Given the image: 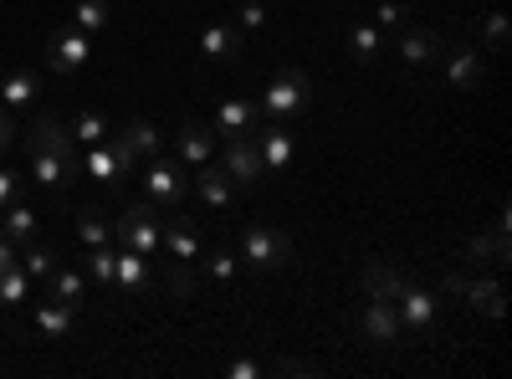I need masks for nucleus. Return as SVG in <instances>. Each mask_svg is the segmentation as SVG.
<instances>
[{"mask_svg":"<svg viewBox=\"0 0 512 379\" xmlns=\"http://www.w3.org/2000/svg\"><path fill=\"white\" fill-rule=\"evenodd\" d=\"M77 144L67 134V123H57L52 113H41L31 123V180L47 190H67L77 180Z\"/></svg>","mask_w":512,"mask_h":379,"instance_id":"f257e3e1","label":"nucleus"},{"mask_svg":"<svg viewBox=\"0 0 512 379\" xmlns=\"http://www.w3.org/2000/svg\"><path fill=\"white\" fill-rule=\"evenodd\" d=\"M113 241L128 246V251H139V257H154V251H164V221H159V210H154L149 200L128 205L123 216L113 221Z\"/></svg>","mask_w":512,"mask_h":379,"instance_id":"f03ea898","label":"nucleus"},{"mask_svg":"<svg viewBox=\"0 0 512 379\" xmlns=\"http://www.w3.org/2000/svg\"><path fill=\"white\" fill-rule=\"evenodd\" d=\"M308 108H313V82L297 72V67H282V72L267 82L262 113H267L272 123H282V118H297V113H308Z\"/></svg>","mask_w":512,"mask_h":379,"instance_id":"7ed1b4c3","label":"nucleus"},{"mask_svg":"<svg viewBox=\"0 0 512 379\" xmlns=\"http://www.w3.org/2000/svg\"><path fill=\"white\" fill-rule=\"evenodd\" d=\"M241 262L251 272H277L292 262V236L277 226H246L241 231Z\"/></svg>","mask_w":512,"mask_h":379,"instance_id":"20e7f679","label":"nucleus"},{"mask_svg":"<svg viewBox=\"0 0 512 379\" xmlns=\"http://www.w3.org/2000/svg\"><path fill=\"white\" fill-rule=\"evenodd\" d=\"M134 149H128L118 134L113 139H103V144H88V149H82L77 154V164H82V170H88L98 185H123L128 175H134Z\"/></svg>","mask_w":512,"mask_h":379,"instance_id":"39448f33","label":"nucleus"},{"mask_svg":"<svg viewBox=\"0 0 512 379\" xmlns=\"http://www.w3.org/2000/svg\"><path fill=\"white\" fill-rule=\"evenodd\" d=\"M190 195V180H185V164L175 159H149V170H144V200L154 210H180Z\"/></svg>","mask_w":512,"mask_h":379,"instance_id":"423d86ee","label":"nucleus"},{"mask_svg":"<svg viewBox=\"0 0 512 379\" xmlns=\"http://www.w3.org/2000/svg\"><path fill=\"white\" fill-rule=\"evenodd\" d=\"M395 313H400V328H405V333H415V339H431L441 303H436V292H425L420 282L405 277V287L395 292Z\"/></svg>","mask_w":512,"mask_h":379,"instance_id":"0eeeda50","label":"nucleus"},{"mask_svg":"<svg viewBox=\"0 0 512 379\" xmlns=\"http://www.w3.org/2000/svg\"><path fill=\"white\" fill-rule=\"evenodd\" d=\"M47 62H52V72H77V67H88V62H93V36L77 31L72 21L57 26L52 41H47Z\"/></svg>","mask_w":512,"mask_h":379,"instance_id":"6e6552de","label":"nucleus"},{"mask_svg":"<svg viewBox=\"0 0 512 379\" xmlns=\"http://www.w3.org/2000/svg\"><path fill=\"white\" fill-rule=\"evenodd\" d=\"M226 159H221V170L236 180V190H256L262 185V154H256V139H221Z\"/></svg>","mask_w":512,"mask_h":379,"instance_id":"1a4fd4ad","label":"nucleus"},{"mask_svg":"<svg viewBox=\"0 0 512 379\" xmlns=\"http://www.w3.org/2000/svg\"><path fill=\"white\" fill-rule=\"evenodd\" d=\"M216 139H256V129H262V108H256L251 98H226L216 108Z\"/></svg>","mask_w":512,"mask_h":379,"instance_id":"9d476101","label":"nucleus"},{"mask_svg":"<svg viewBox=\"0 0 512 379\" xmlns=\"http://www.w3.org/2000/svg\"><path fill=\"white\" fill-rule=\"evenodd\" d=\"M359 328H364V339L374 344V349H390V344H400V313H395V298H369V308H364V318H359Z\"/></svg>","mask_w":512,"mask_h":379,"instance_id":"9b49d317","label":"nucleus"},{"mask_svg":"<svg viewBox=\"0 0 512 379\" xmlns=\"http://www.w3.org/2000/svg\"><path fill=\"white\" fill-rule=\"evenodd\" d=\"M195 200L205 205V210H231V200H236V180L221 170V164H195Z\"/></svg>","mask_w":512,"mask_h":379,"instance_id":"f8f14e48","label":"nucleus"},{"mask_svg":"<svg viewBox=\"0 0 512 379\" xmlns=\"http://www.w3.org/2000/svg\"><path fill=\"white\" fill-rule=\"evenodd\" d=\"M441 62H446V82H451L456 93H477V88H482L487 57H482L477 47H456V52H446Z\"/></svg>","mask_w":512,"mask_h":379,"instance_id":"ddd939ff","label":"nucleus"},{"mask_svg":"<svg viewBox=\"0 0 512 379\" xmlns=\"http://www.w3.org/2000/svg\"><path fill=\"white\" fill-rule=\"evenodd\" d=\"M256 154H262V170H287L292 154H297V134L282 129V123H272V129H256Z\"/></svg>","mask_w":512,"mask_h":379,"instance_id":"4468645a","label":"nucleus"},{"mask_svg":"<svg viewBox=\"0 0 512 379\" xmlns=\"http://www.w3.org/2000/svg\"><path fill=\"white\" fill-rule=\"evenodd\" d=\"M400 57H405L410 67H436V62L446 57V41H441V31L410 26V31H400Z\"/></svg>","mask_w":512,"mask_h":379,"instance_id":"2eb2a0df","label":"nucleus"},{"mask_svg":"<svg viewBox=\"0 0 512 379\" xmlns=\"http://www.w3.org/2000/svg\"><path fill=\"white\" fill-rule=\"evenodd\" d=\"M241 41H246V31H241L236 21H216V26L200 31V57H210V62H236V57H241Z\"/></svg>","mask_w":512,"mask_h":379,"instance_id":"dca6fc26","label":"nucleus"},{"mask_svg":"<svg viewBox=\"0 0 512 379\" xmlns=\"http://www.w3.org/2000/svg\"><path fill=\"white\" fill-rule=\"evenodd\" d=\"M113 287L123 292V298H139V292L149 287V262L139 257V251L113 246Z\"/></svg>","mask_w":512,"mask_h":379,"instance_id":"f3484780","label":"nucleus"},{"mask_svg":"<svg viewBox=\"0 0 512 379\" xmlns=\"http://www.w3.org/2000/svg\"><path fill=\"white\" fill-rule=\"evenodd\" d=\"M164 251H169V257H175V262H200V231H195V221L190 216H169L164 221Z\"/></svg>","mask_w":512,"mask_h":379,"instance_id":"a211bd4d","label":"nucleus"},{"mask_svg":"<svg viewBox=\"0 0 512 379\" xmlns=\"http://www.w3.org/2000/svg\"><path fill=\"white\" fill-rule=\"evenodd\" d=\"M466 257H472L477 267H482V262H487V267H507V262H512L507 221H497V231H487V236H472V241H466Z\"/></svg>","mask_w":512,"mask_h":379,"instance_id":"6ab92c4d","label":"nucleus"},{"mask_svg":"<svg viewBox=\"0 0 512 379\" xmlns=\"http://www.w3.org/2000/svg\"><path fill=\"white\" fill-rule=\"evenodd\" d=\"M175 149H180V164H205L216 154V129H210V123H185L175 134Z\"/></svg>","mask_w":512,"mask_h":379,"instance_id":"aec40b11","label":"nucleus"},{"mask_svg":"<svg viewBox=\"0 0 512 379\" xmlns=\"http://www.w3.org/2000/svg\"><path fill=\"white\" fill-rule=\"evenodd\" d=\"M461 298L472 303L477 313H487V318H502V313H507V292H502V282H492V277H466Z\"/></svg>","mask_w":512,"mask_h":379,"instance_id":"412c9836","label":"nucleus"},{"mask_svg":"<svg viewBox=\"0 0 512 379\" xmlns=\"http://www.w3.org/2000/svg\"><path fill=\"white\" fill-rule=\"evenodd\" d=\"M72 318H77V308H67V303H57V298H47V303H36V313H31V323H36V333L41 339H67L72 333Z\"/></svg>","mask_w":512,"mask_h":379,"instance_id":"4be33fe9","label":"nucleus"},{"mask_svg":"<svg viewBox=\"0 0 512 379\" xmlns=\"http://www.w3.org/2000/svg\"><path fill=\"white\" fill-rule=\"evenodd\" d=\"M47 292L57 303H67V308H82V303H88V272H82V267H57L47 277Z\"/></svg>","mask_w":512,"mask_h":379,"instance_id":"5701e85b","label":"nucleus"},{"mask_svg":"<svg viewBox=\"0 0 512 379\" xmlns=\"http://www.w3.org/2000/svg\"><path fill=\"white\" fill-rule=\"evenodd\" d=\"M31 98H41V77L36 72L16 67V72L0 77V103H6V108H26Z\"/></svg>","mask_w":512,"mask_h":379,"instance_id":"b1692460","label":"nucleus"},{"mask_svg":"<svg viewBox=\"0 0 512 379\" xmlns=\"http://www.w3.org/2000/svg\"><path fill=\"white\" fill-rule=\"evenodd\" d=\"M67 134H72V144H103V139H113V123L103 118V113H93V108H82V113H72V123H67Z\"/></svg>","mask_w":512,"mask_h":379,"instance_id":"393cba45","label":"nucleus"},{"mask_svg":"<svg viewBox=\"0 0 512 379\" xmlns=\"http://www.w3.org/2000/svg\"><path fill=\"white\" fill-rule=\"evenodd\" d=\"M359 287L369 292V298H395V292L405 287V272L390 267V262H369L364 277H359Z\"/></svg>","mask_w":512,"mask_h":379,"instance_id":"a878e982","label":"nucleus"},{"mask_svg":"<svg viewBox=\"0 0 512 379\" xmlns=\"http://www.w3.org/2000/svg\"><path fill=\"white\" fill-rule=\"evenodd\" d=\"M0 236H11L16 246L36 241V210H31V205H21V200H11L6 210H0Z\"/></svg>","mask_w":512,"mask_h":379,"instance_id":"bb28decb","label":"nucleus"},{"mask_svg":"<svg viewBox=\"0 0 512 379\" xmlns=\"http://www.w3.org/2000/svg\"><path fill=\"white\" fill-rule=\"evenodd\" d=\"M72 26L88 31V36L108 31L113 26V0H72Z\"/></svg>","mask_w":512,"mask_h":379,"instance_id":"cd10ccee","label":"nucleus"},{"mask_svg":"<svg viewBox=\"0 0 512 379\" xmlns=\"http://www.w3.org/2000/svg\"><path fill=\"white\" fill-rule=\"evenodd\" d=\"M118 139H123L128 149H134V154H144V159H159V154H164V134L154 129V123H144V118H134Z\"/></svg>","mask_w":512,"mask_h":379,"instance_id":"c85d7f7f","label":"nucleus"},{"mask_svg":"<svg viewBox=\"0 0 512 379\" xmlns=\"http://www.w3.org/2000/svg\"><path fill=\"white\" fill-rule=\"evenodd\" d=\"M16 262H21V272H26L31 282H47V277L57 272V251H52V246H31V241H26V257H16Z\"/></svg>","mask_w":512,"mask_h":379,"instance_id":"c756f323","label":"nucleus"},{"mask_svg":"<svg viewBox=\"0 0 512 379\" xmlns=\"http://www.w3.org/2000/svg\"><path fill=\"white\" fill-rule=\"evenodd\" d=\"M349 52L359 57V62H379V52H384V36H379V26H349Z\"/></svg>","mask_w":512,"mask_h":379,"instance_id":"7c9ffc66","label":"nucleus"},{"mask_svg":"<svg viewBox=\"0 0 512 379\" xmlns=\"http://www.w3.org/2000/svg\"><path fill=\"white\" fill-rule=\"evenodd\" d=\"M77 241L82 246H108L113 241V226L103 221V210H82L77 216Z\"/></svg>","mask_w":512,"mask_h":379,"instance_id":"2f4dec72","label":"nucleus"},{"mask_svg":"<svg viewBox=\"0 0 512 379\" xmlns=\"http://www.w3.org/2000/svg\"><path fill=\"white\" fill-rule=\"evenodd\" d=\"M26 292H31V277L21 272V262L0 272V308H16V303H26Z\"/></svg>","mask_w":512,"mask_h":379,"instance_id":"473e14b6","label":"nucleus"},{"mask_svg":"<svg viewBox=\"0 0 512 379\" xmlns=\"http://www.w3.org/2000/svg\"><path fill=\"white\" fill-rule=\"evenodd\" d=\"M82 272H88V282H98V287H113V241L108 246H88Z\"/></svg>","mask_w":512,"mask_h":379,"instance_id":"72a5a7b5","label":"nucleus"},{"mask_svg":"<svg viewBox=\"0 0 512 379\" xmlns=\"http://www.w3.org/2000/svg\"><path fill=\"white\" fill-rule=\"evenodd\" d=\"M200 262H205V272L216 277V282H231L236 277V251H226V246H216V251H200Z\"/></svg>","mask_w":512,"mask_h":379,"instance_id":"f704fd0d","label":"nucleus"},{"mask_svg":"<svg viewBox=\"0 0 512 379\" xmlns=\"http://www.w3.org/2000/svg\"><path fill=\"white\" fill-rule=\"evenodd\" d=\"M164 287L175 292V298H190V292H195V267L190 262H169L164 267Z\"/></svg>","mask_w":512,"mask_h":379,"instance_id":"c9c22d12","label":"nucleus"},{"mask_svg":"<svg viewBox=\"0 0 512 379\" xmlns=\"http://www.w3.org/2000/svg\"><path fill=\"white\" fill-rule=\"evenodd\" d=\"M405 21H410V11L395 6V0H379L374 6V26H384V31H405Z\"/></svg>","mask_w":512,"mask_h":379,"instance_id":"e433bc0d","label":"nucleus"},{"mask_svg":"<svg viewBox=\"0 0 512 379\" xmlns=\"http://www.w3.org/2000/svg\"><path fill=\"white\" fill-rule=\"evenodd\" d=\"M482 31H487V47H492V52H502V47H507V36H512V26H507V16H502V11H487Z\"/></svg>","mask_w":512,"mask_h":379,"instance_id":"4c0bfd02","label":"nucleus"},{"mask_svg":"<svg viewBox=\"0 0 512 379\" xmlns=\"http://www.w3.org/2000/svg\"><path fill=\"white\" fill-rule=\"evenodd\" d=\"M236 26H241V31H262V26H267V6H262V0H241Z\"/></svg>","mask_w":512,"mask_h":379,"instance_id":"58836bf2","label":"nucleus"},{"mask_svg":"<svg viewBox=\"0 0 512 379\" xmlns=\"http://www.w3.org/2000/svg\"><path fill=\"white\" fill-rule=\"evenodd\" d=\"M267 374H277V379H287V374H318V364L313 359H277V364H267Z\"/></svg>","mask_w":512,"mask_h":379,"instance_id":"ea45409f","label":"nucleus"},{"mask_svg":"<svg viewBox=\"0 0 512 379\" xmlns=\"http://www.w3.org/2000/svg\"><path fill=\"white\" fill-rule=\"evenodd\" d=\"M226 374H231V379H262V374H267V364H251V359H236V364H226Z\"/></svg>","mask_w":512,"mask_h":379,"instance_id":"a19ab883","label":"nucleus"},{"mask_svg":"<svg viewBox=\"0 0 512 379\" xmlns=\"http://www.w3.org/2000/svg\"><path fill=\"white\" fill-rule=\"evenodd\" d=\"M11 144H16V118H11L6 108H0V154H6Z\"/></svg>","mask_w":512,"mask_h":379,"instance_id":"79ce46f5","label":"nucleus"},{"mask_svg":"<svg viewBox=\"0 0 512 379\" xmlns=\"http://www.w3.org/2000/svg\"><path fill=\"white\" fill-rule=\"evenodd\" d=\"M16 185H21V180H16L11 170H0V210H6V205L16 200Z\"/></svg>","mask_w":512,"mask_h":379,"instance_id":"37998d69","label":"nucleus"},{"mask_svg":"<svg viewBox=\"0 0 512 379\" xmlns=\"http://www.w3.org/2000/svg\"><path fill=\"white\" fill-rule=\"evenodd\" d=\"M6 267H16V241L0 236V272H6Z\"/></svg>","mask_w":512,"mask_h":379,"instance_id":"c03bdc74","label":"nucleus"},{"mask_svg":"<svg viewBox=\"0 0 512 379\" xmlns=\"http://www.w3.org/2000/svg\"><path fill=\"white\" fill-rule=\"evenodd\" d=\"M441 287L451 292V298H461V287H466V272H446V277H441Z\"/></svg>","mask_w":512,"mask_h":379,"instance_id":"a18cd8bd","label":"nucleus"}]
</instances>
